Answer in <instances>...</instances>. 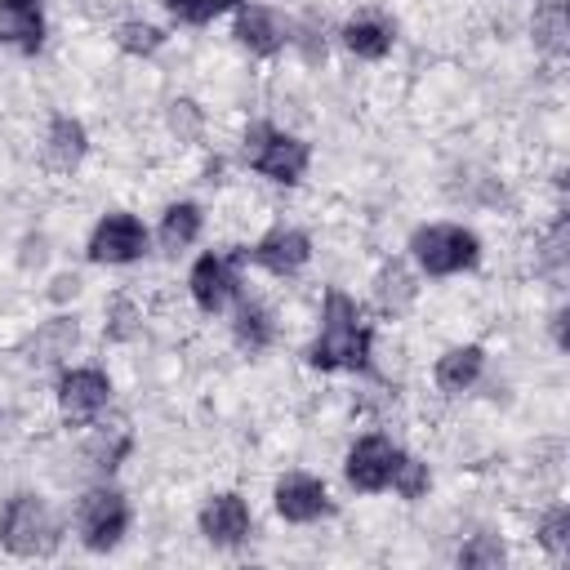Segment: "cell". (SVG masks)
Listing matches in <instances>:
<instances>
[{
	"label": "cell",
	"instance_id": "6da1fadb",
	"mask_svg": "<svg viewBox=\"0 0 570 570\" xmlns=\"http://www.w3.org/2000/svg\"><path fill=\"white\" fill-rule=\"evenodd\" d=\"M307 365L316 370H365L370 365V325L361 321V307L343 289L325 294L321 334L307 347Z\"/></svg>",
	"mask_w": 570,
	"mask_h": 570
},
{
	"label": "cell",
	"instance_id": "7a4b0ae2",
	"mask_svg": "<svg viewBox=\"0 0 570 570\" xmlns=\"http://www.w3.org/2000/svg\"><path fill=\"white\" fill-rule=\"evenodd\" d=\"M0 543L13 557H49L58 548V521L36 494H13L0 512Z\"/></svg>",
	"mask_w": 570,
	"mask_h": 570
},
{
	"label": "cell",
	"instance_id": "3957f363",
	"mask_svg": "<svg viewBox=\"0 0 570 570\" xmlns=\"http://www.w3.org/2000/svg\"><path fill=\"white\" fill-rule=\"evenodd\" d=\"M410 249H414V258L428 276H454L463 267H476V258H481V240L459 223L419 227L410 236Z\"/></svg>",
	"mask_w": 570,
	"mask_h": 570
},
{
	"label": "cell",
	"instance_id": "277c9868",
	"mask_svg": "<svg viewBox=\"0 0 570 570\" xmlns=\"http://www.w3.org/2000/svg\"><path fill=\"white\" fill-rule=\"evenodd\" d=\"M307 160H312V147L294 134H281L272 125H254L245 134V165L272 183H298Z\"/></svg>",
	"mask_w": 570,
	"mask_h": 570
},
{
	"label": "cell",
	"instance_id": "5b68a950",
	"mask_svg": "<svg viewBox=\"0 0 570 570\" xmlns=\"http://www.w3.org/2000/svg\"><path fill=\"white\" fill-rule=\"evenodd\" d=\"M76 525H80V543L89 552H111L125 530H129V503L120 490H89L80 499V512H76Z\"/></svg>",
	"mask_w": 570,
	"mask_h": 570
},
{
	"label": "cell",
	"instance_id": "8992f818",
	"mask_svg": "<svg viewBox=\"0 0 570 570\" xmlns=\"http://www.w3.org/2000/svg\"><path fill=\"white\" fill-rule=\"evenodd\" d=\"M142 254H147V227L134 214H107L89 236V258L94 263L120 267V263H134Z\"/></svg>",
	"mask_w": 570,
	"mask_h": 570
},
{
	"label": "cell",
	"instance_id": "52a82bcc",
	"mask_svg": "<svg viewBox=\"0 0 570 570\" xmlns=\"http://www.w3.org/2000/svg\"><path fill=\"white\" fill-rule=\"evenodd\" d=\"M396 459H401V450L387 436H361L347 450V481L356 490H365V494L387 490L392 485V472H396Z\"/></svg>",
	"mask_w": 570,
	"mask_h": 570
},
{
	"label": "cell",
	"instance_id": "ba28073f",
	"mask_svg": "<svg viewBox=\"0 0 570 570\" xmlns=\"http://www.w3.org/2000/svg\"><path fill=\"white\" fill-rule=\"evenodd\" d=\"M111 396V383L102 370H67L58 383V405L71 423H89Z\"/></svg>",
	"mask_w": 570,
	"mask_h": 570
},
{
	"label": "cell",
	"instance_id": "9c48e42d",
	"mask_svg": "<svg viewBox=\"0 0 570 570\" xmlns=\"http://www.w3.org/2000/svg\"><path fill=\"white\" fill-rule=\"evenodd\" d=\"M187 285H191V298H196L205 312H223V307L232 303V294H236V258H227V254H205V258H196Z\"/></svg>",
	"mask_w": 570,
	"mask_h": 570
},
{
	"label": "cell",
	"instance_id": "30bf717a",
	"mask_svg": "<svg viewBox=\"0 0 570 570\" xmlns=\"http://www.w3.org/2000/svg\"><path fill=\"white\" fill-rule=\"evenodd\" d=\"M276 512H281L285 521H294V525H307V521L325 517V512H330L325 481H316V476H307V472L281 476V485H276Z\"/></svg>",
	"mask_w": 570,
	"mask_h": 570
},
{
	"label": "cell",
	"instance_id": "8fae6325",
	"mask_svg": "<svg viewBox=\"0 0 570 570\" xmlns=\"http://www.w3.org/2000/svg\"><path fill=\"white\" fill-rule=\"evenodd\" d=\"M312 254V240L298 227H272L254 249H245V258H254L258 267L276 272V276H294Z\"/></svg>",
	"mask_w": 570,
	"mask_h": 570
},
{
	"label": "cell",
	"instance_id": "7c38bea8",
	"mask_svg": "<svg viewBox=\"0 0 570 570\" xmlns=\"http://www.w3.org/2000/svg\"><path fill=\"white\" fill-rule=\"evenodd\" d=\"M200 534L214 543V548H236L245 543L249 534V508L240 494H214L205 508H200Z\"/></svg>",
	"mask_w": 570,
	"mask_h": 570
},
{
	"label": "cell",
	"instance_id": "4fadbf2b",
	"mask_svg": "<svg viewBox=\"0 0 570 570\" xmlns=\"http://www.w3.org/2000/svg\"><path fill=\"white\" fill-rule=\"evenodd\" d=\"M236 40L249 53H276L289 40V22L267 4H240L236 13Z\"/></svg>",
	"mask_w": 570,
	"mask_h": 570
},
{
	"label": "cell",
	"instance_id": "5bb4252c",
	"mask_svg": "<svg viewBox=\"0 0 570 570\" xmlns=\"http://www.w3.org/2000/svg\"><path fill=\"white\" fill-rule=\"evenodd\" d=\"M0 45H9L18 53H36L45 45L40 4H0Z\"/></svg>",
	"mask_w": 570,
	"mask_h": 570
},
{
	"label": "cell",
	"instance_id": "9a60e30c",
	"mask_svg": "<svg viewBox=\"0 0 570 570\" xmlns=\"http://www.w3.org/2000/svg\"><path fill=\"white\" fill-rule=\"evenodd\" d=\"M481 365H485V352L476 347V343H468V347H450L441 361H436V387L441 392H468L476 379H481Z\"/></svg>",
	"mask_w": 570,
	"mask_h": 570
},
{
	"label": "cell",
	"instance_id": "2e32d148",
	"mask_svg": "<svg viewBox=\"0 0 570 570\" xmlns=\"http://www.w3.org/2000/svg\"><path fill=\"white\" fill-rule=\"evenodd\" d=\"M534 45L548 58H561L570 49V13H566V0H543L534 9Z\"/></svg>",
	"mask_w": 570,
	"mask_h": 570
},
{
	"label": "cell",
	"instance_id": "e0dca14e",
	"mask_svg": "<svg viewBox=\"0 0 570 570\" xmlns=\"http://www.w3.org/2000/svg\"><path fill=\"white\" fill-rule=\"evenodd\" d=\"M392 22L387 18H379V13H370V18H352L347 27H343V45L356 53V58H383L387 49H392Z\"/></svg>",
	"mask_w": 570,
	"mask_h": 570
},
{
	"label": "cell",
	"instance_id": "ac0fdd59",
	"mask_svg": "<svg viewBox=\"0 0 570 570\" xmlns=\"http://www.w3.org/2000/svg\"><path fill=\"white\" fill-rule=\"evenodd\" d=\"M80 156H85V129H80V120L58 116V120L49 125V138H45V160L67 174V169L80 165Z\"/></svg>",
	"mask_w": 570,
	"mask_h": 570
},
{
	"label": "cell",
	"instance_id": "d6986e66",
	"mask_svg": "<svg viewBox=\"0 0 570 570\" xmlns=\"http://www.w3.org/2000/svg\"><path fill=\"white\" fill-rule=\"evenodd\" d=\"M196 236H200V209H196L191 200L169 205V209H165V218H160V245H165V254L187 249Z\"/></svg>",
	"mask_w": 570,
	"mask_h": 570
},
{
	"label": "cell",
	"instance_id": "ffe728a7",
	"mask_svg": "<svg viewBox=\"0 0 570 570\" xmlns=\"http://www.w3.org/2000/svg\"><path fill=\"white\" fill-rule=\"evenodd\" d=\"M85 454H89V463L94 468H102V472H111L125 454H129V428H98L94 436H89V445H85Z\"/></svg>",
	"mask_w": 570,
	"mask_h": 570
},
{
	"label": "cell",
	"instance_id": "44dd1931",
	"mask_svg": "<svg viewBox=\"0 0 570 570\" xmlns=\"http://www.w3.org/2000/svg\"><path fill=\"white\" fill-rule=\"evenodd\" d=\"M374 298H379L383 312H401V307L414 298V281H410V272H405L401 263L383 267L379 281H374Z\"/></svg>",
	"mask_w": 570,
	"mask_h": 570
},
{
	"label": "cell",
	"instance_id": "7402d4cb",
	"mask_svg": "<svg viewBox=\"0 0 570 570\" xmlns=\"http://www.w3.org/2000/svg\"><path fill=\"white\" fill-rule=\"evenodd\" d=\"M236 343H240L249 356L263 352V347L272 343V321H267L263 307H254V303L240 307V316H236Z\"/></svg>",
	"mask_w": 570,
	"mask_h": 570
},
{
	"label": "cell",
	"instance_id": "603a6c76",
	"mask_svg": "<svg viewBox=\"0 0 570 570\" xmlns=\"http://www.w3.org/2000/svg\"><path fill=\"white\" fill-rule=\"evenodd\" d=\"M116 45H120L125 53H156V49L165 45V36H160V27H151V22H120V27H116Z\"/></svg>",
	"mask_w": 570,
	"mask_h": 570
},
{
	"label": "cell",
	"instance_id": "cb8c5ba5",
	"mask_svg": "<svg viewBox=\"0 0 570 570\" xmlns=\"http://www.w3.org/2000/svg\"><path fill=\"white\" fill-rule=\"evenodd\" d=\"M539 543L561 561L570 552V508H552L543 521H539Z\"/></svg>",
	"mask_w": 570,
	"mask_h": 570
},
{
	"label": "cell",
	"instance_id": "d4e9b609",
	"mask_svg": "<svg viewBox=\"0 0 570 570\" xmlns=\"http://www.w3.org/2000/svg\"><path fill=\"white\" fill-rule=\"evenodd\" d=\"M71 347H76V325H71V321H53V325H45L40 338H36L40 361H58V356H67Z\"/></svg>",
	"mask_w": 570,
	"mask_h": 570
},
{
	"label": "cell",
	"instance_id": "484cf974",
	"mask_svg": "<svg viewBox=\"0 0 570 570\" xmlns=\"http://www.w3.org/2000/svg\"><path fill=\"white\" fill-rule=\"evenodd\" d=\"M392 485L401 490V499H419V494L428 490V463L401 454V459H396V472H392Z\"/></svg>",
	"mask_w": 570,
	"mask_h": 570
},
{
	"label": "cell",
	"instance_id": "4316f807",
	"mask_svg": "<svg viewBox=\"0 0 570 570\" xmlns=\"http://www.w3.org/2000/svg\"><path fill=\"white\" fill-rule=\"evenodd\" d=\"M232 4H240V0H165V9L174 18H183V22H209Z\"/></svg>",
	"mask_w": 570,
	"mask_h": 570
},
{
	"label": "cell",
	"instance_id": "83f0119b",
	"mask_svg": "<svg viewBox=\"0 0 570 570\" xmlns=\"http://www.w3.org/2000/svg\"><path fill=\"white\" fill-rule=\"evenodd\" d=\"M459 566H503V543L494 534H476L463 552H459Z\"/></svg>",
	"mask_w": 570,
	"mask_h": 570
},
{
	"label": "cell",
	"instance_id": "f1b7e54d",
	"mask_svg": "<svg viewBox=\"0 0 570 570\" xmlns=\"http://www.w3.org/2000/svg\"><path fill=\"white\" fill-rule=\"evenodd\" d=\"M134 321H138L134 303H129V298H116V303H111V325H107V334H111V338H129V334L138 330Z\"/></svg>",
	"mask_w": 570,
	"mask_h": 570
},
{
	"label": "cell",
	"instance_id": "f546056e",
	"mask_svg": "<svg viewBox=\"0 0 570 570\" xmlns=\"http://www.w3.org/2000/svg\"><path fill=\"white\" fill-rule=\"evenodd\" d=\"M169 125L178 129V134H196V125H200V116H196V107L191 102H174V116H169Z\"/></svg>",
	"mask_w": 570,
	"mask_h": 570
},
{
	"label": "cell",
	"instance_id": "4dcf8cb0",
	"mask_svg": "<svg viewBox=\"0 0 570 570\" xmlns=\"http://www.w3.org/2000/svg\"><path fill=\"white\" fill-rule=\"evenodd\" d=\"M0 4H40V0H0Z\"/></svg>",
	"mask_w": 570,
	"mask_h": 570
}]
</instances>
